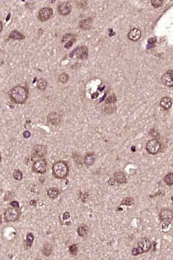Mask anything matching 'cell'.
<instances>
[{
	"label": "cell",
	"instance_id": "1",
	"mask_svg": "<svg viewBox=\"0 0 173 260\" xmlns=\"http://www.w3.org/2000/svg\"><path fill=\"white\" fill-rule=\"evenodd\" d=\"M12 101L18 104H23L26 102L28 97L27 89L23 86H17L13 87L9 92Z\"/></svg>",
	"mask_w": 173,
	"mask_h": 260
},
{
	"label": "cell",
	"instance_id": "2",
	"mask_svg": "<svg viewBox=\"0 0 173 260\" xmlns=\"http://www.w3.org/2000/svg\"><path fill=\"white\" fill-rule=\"evenodd\" d=\"M52 174L53 177L58 179H65L68 177L69 173V167L66 161H59L53 164Z\"/></svg>",
	"mask_w": 173,
	"mask_h": 260
},
{
	"label": "cell",
	"instance_id": "3",
	"mask_svg": "<svg viewBox=\"0 0 173 260\" xmlns=\"http://www.w3.org/2000/svg\"><path fill=\"white\" fill-rule=\"evenodd\" d=\"M19 208L9 207L5 210L4 213V219L5 222H14L19 219L21 212Z\"/></svg>",
	"mask_w": 173,
	"mask_h": 260
},
{
	"label": "cell",
	"instance_id": "4",
	"mask_svg": "<svg viewBox=\"0 0 173 260\" xmlns=\"http://www.w3.org/2000/svg\"><path fill=\"white\" fill-rule=\"evenodd\" d=\"M47 163L46 159H40L34 162L32 169L33 172L35 173L43 174L47 171Z\"/></svg>",
	"mask_w": 173,
	"mask_h": 260
},
{
	"label": "cell",
	"instance_id": "5",
	"mask_svg": "<svg viewBox=\"0 0 173 260\" xmlns=\"http://www.w3.org/2000/svg\"><path fill=\"white\" fill-rule=\"evenodd\" d=\"M161 149V144L156 139L149 140L146 144V150L148 153L153 155L157 154Z\"/></svg>",
	"mask_w": 173,
	"mask_h": 260
},
{
	"label": "cell",
	"instance_id": "6",
	"mask_svg": "<svg viewBox=\"0 0 173 260\" xmlns=\"http://www.w3.org/2000/svg\"><path fill=\"white\" fill-rule=\"evenodd\" d=\"M53 11V9L50 7H43L40 9L38 12V19L41 22H45L48 20L52 17Z\"/></svg>",
	"mask_w": 173,
	"mask_h": 260
},
{
	"label": "cell",
	"instance_id": "7",
	"mask_svg": "<svg viewBox=\"0 0 173 260\" xmlns=\"http://www.w3.org/2000/svg\"><path fill=\"white\" fill-rule=\"evenodd\" d=\"M75 54L77 58L86 60L88 57V49L85 46H80L73 51L70 55H73V56Z\"/></svg>",
	"mask_w": 173,
	"mask_h": 260
},
{
	"label": "cell",
	"instance_id": "8",
	"mask_svg": "<svg viewBox=\"0 0 173 260\" xmlns=\"http://www.w3.org/2000/svg\"><path fill=\"white\" fill-rule=\"evenodd\" d=\"M160 221L162 222L171 223L173 219V211L168 209H162L159 213Z\"/></svg>",
	"mask_w": 173,
	"mask_h": 260
},
{
	"label": "cell",
	"instance_id": "9",
	"mask_svg": "<svg viewBox=\"0 0 173 260\" xmlns=\"http://www.w3.org/2000/svg\"><path fill=\"white\" fill-rule=\"evenodd\" d=\"M137 245V247L140 249L143 253H147L150 250L152 244L148 238L144 237L140 240Z\"/></svg>",
	"mask_w": 173,
	"mask_h": 260
},
{
	"label": "cell",
	"instance_id": "10",
	"mask_svg": "<svg viewBox=\"0 0 173 260\" xmlns=\"http://www.w3.org/2000/svg\"><path fill=\"white\" fill-rule=\"evenodd\" d=\"M173 71L169 69L161 77L162 83L167 87H171L173 86Z\"/></svg>",
	"mask_w": 173,
	"mask_h": 260
},
{
	"label": "cell",
	"instance_id": "11",
	"mask_svg": "<svg viewBox=\"0 0 173 260\" xmlns=\"http://www.w3.org/2000/svg\"><path fill=\"white\" fill-rule=\"evenodd\" d=\"M72 6L68 2H64L59 4L58 7V11L60 15L63 16H67L71 13Z\"/></svg>",
	"mask_w": 173,
	"mask_h": 260
},
{
	"label": "cell",
	"instance_id": "12",
	"mask_svg": "<svg viewBox=\"0 0 173 260\" xmlns=\"http://www.w3.org/2000/svg\"><path fill=\"white\" fill-rule=\"evenodd\" d=\"M141 35V32L140 30L138 29L134 28L129 32L128 34V37L132 42H137L140 39Z\"/></svg>",
	"mask_w": 173,
	"mask_h": 260
},
{
	"label": "cell",
	"instance_id": "13",
	"mask_svg": "<svg viewBox=\"0 0 173 260\" xmlns=\"http://www.w3.org/2000/svg\"><path fill=\"white\" fill-rule=\"evenodd\" d=\"M102 112L108 115L113 114L116 112L117 108L114 104H105L102 107Z\"/></svg>",
	"mask_w": 173,
	"mask_h": 260
},
{
	"label": "cell",
	"instance_id": "14",
	"mask_svg": "<svg viewBox=\"0 0 173 260\" xmlns=\"http://www.w3.org/2000/svg\"><path fill=\"white\" fill-rule=\"evenodd\" d=\"M34 151L36 155L42 157L47 154V147L43 145H36L34 148Z\"/></svg>",
	"mask_w": 173,
	"mask_h": 260
},
{
	"label": "cell",
	"instance_id": "15",
	"mask_svg": "<svg viewBox=\"0 0 173 260\" xmlns=\"http://www.w3.org/2000/svg\"><path fill=\"white\" fill-rule=\"evenodd\" d=\"M113 176L116 183L118 184H123L127 183L126 175L123 171H117L114 174Z\"/></svg>",
	"mask_w": 173,
	"mask_h": 260
},
{
	"label": "cell",
	"instance_id": "16",
	"mask_svg": "<svg viewBox=\"0 0 173 260\" xmlns=\"http://www.w3.org/2000/svg\"><path fill=\"white\" fill-rule=\"evenodd\" d=\"M95 156L93 152H88L86 154L84 158V162L87 167H89L93 165L95 162Z\"/></svg>",
	"mask_w": 173,
	"mask_h": 260
},
{
	"label": "cell",
	"instance_id": "17",
	"mask_svg": "<svg viewBox=\"0 0 173 260\" xmlns=\"http://www.w3.org/2000/svg\"><path fill=\"white\" fill-rule=\"evenodd\" d=\"M172 100L170 97H165L162 98L160 101V106L165 110H168L171 108Z\"/></svg>",
	"mask_w": 173,
	"mask_h": 260
},
{
	"label": "cell",
	"instance_id": "18",
	"mask_svg": "<svg viewBox=\"0 0 173 260\" xmlns=\"http://www.w3.org/2000/svg\"><path fill=\"white\" fill-rule=\"evenodd\" d=\"M77 232L79 236L84 238L88 236L89 232V228L86 224H81L78 227Z\"/></svg>",
	"mask_w": 173,
	"mask_h": 260
},
{
	"label": "cell",
	"instance_id": "19",
	"mask_svg": "<svg viewBox=\"0 0 173 260\" xmlns=\"http://www.w3.org/2000/svg\"><path fill=\"white\" fill-rule=\"evenodd\" d=\"M35 240V237L32 233L29 232L26 235V240H25V249L28 250L31 248L33 242Z\"/></svg>",
	"mask_w": 173,
	"mask_h": 260
},
{
	"label": "cell",
	"instance_id": "20",
	"mask_svg": "<svg viewBox=\"0 0 173 260\" xmlns=\"http://www.w3.org/2000/svg\"><path fill=\"white\" fill-rule=\"evenodd\" d=\"M9 37L10 39L22 40L25 39V36L16 30H14L10 33Z\"/></svg>",
	"mask_w": 173,
	"mask_h": 260
},
{
	"label": "cell",
	"instance_id": "21",
	"mask_svg": "<svg viewBox=\"0 0 173 260\" xmlns=\"http://www.w3.org/2000/svg\"><path fill=\"white\" fill-rule=\"evenodd\" d=\"M60 194V191L58 189L55 187L49 188L47 190V194L49 198L56 199Z\"/></svg>",
	"mask_w": 173,
	"mask_h": 260
},
{
	"label": "cell",
	"instance_id": "22",
	"mask_svg": "<svg viewBox=\"0 0 173 260\" xmlns=\"http://www.w3.org/2000/svg\"><path fill=\"white\" fill-rule=\"evenodd\" d=\"M91 19L90 18L82 20L79 23V26L80 28L83 30H88L90 29L91 26Z\"/></svg>",
	"mask_w": 173,
	"mask_h": 260
},
{
	"label": "cell",
	"instance_id": "23",
	"mask_svg": "<svg viewBox=\"0 0 173 260\" xmlns=\"http://www.w3.org/2000/svg\"><path fill=\"white\" fill-rule=\"evenodd\" d=\"M43 254L46 257H49L53 253L52 246L49 243H46L44 245L42 250Z\"/></svg>",
	"mask_w": 173,
	"mask_h": 260
},
{
	"label": "cell",
	"instance_id": "24",
	"mask_svg": "<svg viewBox=\"0 0 173 260\" xmlns=\"http://www.w3.org/2000/svg\"><path fill=\"white\" fill-rule=\"evenodd\" d=\"M47 82L44 78H40L37 80V87L39 90H44L47 88Z\"/></svg>",
	"mask_w": 173,
	"mask_h": 260
},
{
	"label": "cell",
	"instance_id": "25",
	"mask_svg": "<svg viewBox=\"0 0 173 260\" xmlns=\"http://www.w3.org/2000/svg\"><path fill=\"white\" fill-rule=\"evenodd\" d=\"M164 181L168 186H172L173 185V173L170 172L165 176Z\"/></svg>",
	"mask_w": 173,
	"mask_h": 260
},
{
	"label": "cell",
	"instance_id": "26",
	"mask_svg": "<svg viewBox=\"0 0 173 260\" xmlns=\"http://www.w3.org/2000/svg\"><path fill=\"white\" fill-rule=\"evenodd\" d=\"M134 200L133 198L131 197H127L124 198L122 200L120 206L122 205H126L128 206L132 205L134 204Z\"/></svg>",
	"mask_w": 173,
	"mask_h": 260
},
{
	"label": "cell",
	"instance_id": "27",
	"mask_svg": "<svg viewBox=\"0 0 173 260\" xmlns=\"http://www.w3.org/2000/svg\"><path fill=\"white\" fill-rule=\"evenodd\" d=\"M68 251L70 252L71 255L73 256H76L78 254V244H73L69 246V249H68Z\"/></svg>",
	"mask_w": 173,
	"mask_h": 260
},
{
	"label": "cell",
	"instance_id": "28",
	"mask_svg": "<svg viewBox=\"0 0 173 260\" xmlns=\"http://www.w3.org/2000/svg\"><path fill=\"white\" fill-rule=\"evenodd\" d=\"M13 176L15 180L21 181L23 178V174L21 171L18 169H15L13 173Z\"/></svg>",
	"mask_w": 173,
	"mask_h": 260
},
{
	"label": "cell",
	"instance_id": "29",
	"mask_svg": "<svg viewBox=\"0 0 173 260\" xmlns=\"http://www.w3.org/2000/svg\"><path fill=\"white\" fill-rule=\"evenodd\" d=\"M58 80L62 83L65 84L68 81L69 76L66 73H62L58 76Z\"/></svg>",
	"mask_w": 173,
	"mask_h": 260
},
{
	"label": "cell",
	"instance_id": "30",
	"mask_svg": "<svg viewBox=\"0 0 173 260\" xmlns=\"http://www.w3.org/2000/svg\"><path fill=\"white\" fill-rule=\"evenodd\" d=\"M149 134L150 136H151L152 138H154V139H156V140L159 139V133L155 128H152V129H151L150 130Z\"/></svg>",
	"mask_w": 173,
	"mask_h": 260
},
{
	"label": "cell",
	"instance_id": "31",
	"mask_svg": "<svg viewBox=\"0 0 173 260\" xmlns=\"http://www.w3.org/2000/svg\"><path fill=\"white\" fill-rule=\"evenodd\" d=\"M117 101V97L115 94H113L108 97L105 100V104H114Z\"/></svg>",
	"mask_w": 173,
	"mask_h": 260
},
{
	"label": "cell",
	"instance_id": "32",
	"mask_svg": "<svg viewBox=\"0 0 173 260\" xmlns=\"http://www.w3.org/2000/svg\"><path fill=\"white\" fill-rule=\"evenodd\" d=\"M152 6L154 8H158L162 6L163 2V0H152L151 1Z\"/></svg>",
	"mask_w": 173,
	"mask_h": 260
},
{
	"label": "cell",
	"instance_id": "33",
	"mask_svg": "<svg viewBox=\"0 0 173 260\" xmlns=\"http://www.w3.org/2000/svg\"><path fill=\"white\" fill-rule=\"evenodd\" d=\"M73 36L74 35L72 34H69V33L66 34L63 37L62 40H61V42H67V41H70L72 40L75 39V38H74Z\"/></svg>",
	"mask_w": 173,
	"mask_h": 260
},
{
	"label": "cell",
	"instance_id": "34",
	"mask_svg": "<svg viewBox=\"0 0 173 260\" xmlns=\"http://www.w3.org/2000/svg\"><path fill=\"white\" fill-rule=\"evenodd\" d=\"M131 254L133 256H137V255L143 254V253L139 248L135 247L132 249V251H131Z\"/></svg>",
	"mask_w": 173,
	"mask_h": 260
},
{
	"label": "cell",
	"instance_id": "35",
	"mask_svg": "<svg viewBox=\"0 0 173 260\" xmlns=\"http://www.w3.org/2000/svg\"><path fill=\"white\" fill-rule=\"evenodd\" d=\"M76 39L68 41V42L66 43L64 47L66 49H69L70 48V47H72L73 46V43L74 42H75Z\"/></svg>",
	"mask_w": 173,
	"mask_h": 260
},
{
	"label": "cell",
	"instance_id": "36",
	"mask_svg": "<svg viewBox=\"0 0 173 260\" xmlns=\"http://www.w3.org/2000/svg\"><path fill=\"white\" fill-rule=\"evenodd\" d=\"M116 183V182L115 179L113 178H110L108 181V184L111 186H113L115 185Z\"/></svg>",
	"mask_w": 173,
	"mask_h": 260
},
{
	"label": "cell",
	"instance_id": "37",
	"mask_svg": "<svg viewBox=\"0 0 173 260\" xmlns=\"http://www.w3.org/2000/svg\"><path fill=\"white\" fill-rule=\"evenodd\" d=\"M10 205L12 207L19 208V204L18 202L16 201H12L10 202Z\"/></svg>",
	"mask_w": 173,
	"mask_h": 260
},
{
	"label": "cell",
	"instance_id": "38",
	"mask_svg": "<svg viewBox=\"0 0 173 260\" xmlns=\"http://www.w3.org/2000/svg\"><path fill=\"white\" fill-rule=\"evenodd\" d=\"M70 218V213L68 212H65L63 214L62 219L63 220H68Z\"/></svg>",
	"mask_w": 173,
	"mask_h": 260
},
{
	"label": "cell",
	"instance_id": "39",
	"mask_svg": "<svg viewBox=\"0 0 173 260\" xmlns=\"http://www.w3.org/2000/svg\"><path fill=\"white\" fill-rule=\"evenodd\" d=\"M23 136L24 138H29L31 136L30 133L29 131L26 130V131H25V132H24Z\"/></svg>",
	"mask_w": 173,
	"mask_h": 260
},
{
	"label": "cell",
	"instance_id": "40",
	"mask_svg": "<svg viewBox=\"0 0 173 260\" xmlns=\"http://www.w3.org/2000/svg\"><path fill=\"white\" fill-rule=\"evenodd\" d=\"M36 203H37V201L34 200H32L31 201H30V205L32 206L36 205Z\"/></svg>",
	"mask_w": 173,
	"mask_h": 260
},
{
	"label": "cell",
	"instance_id": "41",
	"mask_svg": "<svg viewBox=\"0 0 173 260\" xmlns=\"http://www.w3.org/2000/svg\"><path fill=\"white\" fill-rule=\"evenodd\" d=\"M3 24H2V23L1 21H0V33L2 32V30H3Z\"/></svg>",
	"mask_w": 173,
	"mask_h": 260
},
{
	"label": "cell",
	"instance_id": "42",
	"mask_svg": "<svg viewBox=\"0 0 173 260\" xmlns=\"http://www.w3.org/2000/svg\"><path fill=\"white\" fill-rule=\"evenodd\" d=\"M3 223V220H2V215L0 214V225H2Z\"/></svg>",
	"mask_w": 173,
	"mask_h": 260
},
{
	"label": "cell",
	"instance_id": "43",
	"mask_svg": "<svg viewBox=\"0 0 173 260\" xmlns=\"http://www.w3.org/2000/svg\"><path fill=\"white\" fill-rule=\"evenodd\" d=\"M2 156H1V153H0V163H1V161H2Z\"/></svg>",
	"mask_w": 173,
	"mask_h": 260
}]
</instances>
